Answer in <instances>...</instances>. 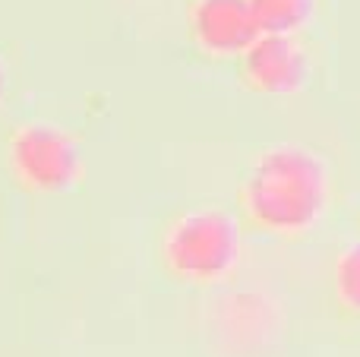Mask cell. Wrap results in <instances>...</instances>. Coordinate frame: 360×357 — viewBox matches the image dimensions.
<instances>
[{"mask_svg":"<svg viewBox=\"0 0 360 357\" xmlns=\"http://www.w3.org/2000/svg\"><path fill=\"white\" fill-rule=\"evenodd\" d=\"M329 206V171L304 145L262 152L237 187V219L247 234L300 238L319 225Z\"/></svg>","mask_w":360,"mask_h":357,"instance_id":"6da1fadb","label":"cell"},{"mask_svg":"<svg viewBox=\"0 0 360 357\" xmlns=\"http://www.w3.org/2000/svg\"><path fill=\"white\" fill-rule=\"evenodd\" d=\"M243 253V225L221 209H193L158 238V266L177 285H212L234 272Z\"/></svg>","mask_w":360,"mask_h":357,"instance_id":"7a4b0ae2","label":"cell"},{"mask_svg":"<svg viewBox=\"0 0 360 357\" xmlns=\"http://www.w3.org/2000/svg\"><path fill=\"white\" fill-rule=\"evenodd\" d=\"M4 168L29 196L67 193L82 177V149L73 133L54 124H19L4 139Z\"/></svg>","mask_w":360,"mask_h":357,"instance_id":"3957f363","label":"cell"},{"mask_svg":"<svg viewBox=\"0 0 360 357\" xmlns=\"http://www.w3.org/2000/svg\"><path fill=\"white\" fill-rule=\"evenodd\" d=\"M234 63L253 95H294L310 79V57L294 35H259Z\"/></svg>","mask_w":360,"mask_h":357,"instance_id":"277c9868","label":"cell"},{"mask_svg":"<svg viewBox=\"0 0 360 357\" xmlns=\"http://www.w3.org/2000/svg\"><path fill=\"white\" fill-rule=\"evenodd\" d=\"M190 38L209 57H240L259 38L247 0H193L190 6Z\"/></svg>","mask_w":360,"mask_h":357,"instance_id":"5b68a950","label":"cell"},{"mask_svg":"<svg viewBox=\"0 0 360 357\" xmlns=\"http://www.w3.org/2000/svg\"><path fill=\"white\" fill-rule=\"evenodd\" d=\"M259 35H294L313 16L316 0H247Z\"/></svg>","mask_w":360,"mask_h":357,"instance_id":"8992f818","label":"cell"},{"mask_svg":"<svg viewBox=\"0 0 360 357\" xmlns=\"http://www.w3.org/2000/svg\"><path fill=\"white\" fill-rule=\"evenodd\" d=\"M332 294L345 316L360 320V240L345 247L332 266Z\"/></svg>","mask_w":360,"mask_h":357,"instance_id":"52a82bcc","label":"cell"},{"mask_svg":"<svg viewBox=\"0 0 360 357\" xmlns=\"http://www.w3.org/2000/svg\"><path fill=\"white\" fill-rule=\"evenodd\" d=\"M6 86H10V76H6V63L0 60V101H4V95H6Z\"/></svg>","mask_w":360,"mask_h":357,"instance_id":"ba28073f","label":"cell"}]
</instances>
